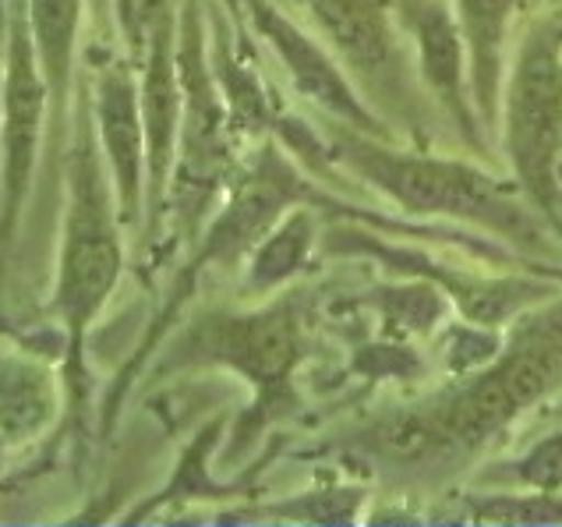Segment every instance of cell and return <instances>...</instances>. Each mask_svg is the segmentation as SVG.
I'll return each instance as SVG.
<instances>
[{
  "instance_id": "cell-12",
  "label": "cell",
  "mask_w": 562,
  "mask_h": 527,
  "mask_svg": "<svg viewBox=\"0 0 562 527\" xmlns=\"http://www.w3.org/2000/svg\"><path fill=\"white\" fill-rule=\"evenodd\" d=\"M181 14V8H178ZM178 14L156 22L146 32V54L138 64L142 121H146V216L149 234L159 227L170 199L173 170L181 149L184 92L178 75Z\"/></svg>"
},
{
  "instance_id": "cell-1",
  "label": "cell",
  "mask_w": 562,
  "mask_h": 527,
  "mask_svg": "<svg viewBox=\"0 0 562 527\" xmlns=\"http://www.w3.org/2000/svg\"><path fill=\"white\" fill-rule=\"evenodd\" d=\"M323 138L336 170L364 181L400 213L468 223L517 251L544 248V216L468 159H449L428 149H396L393 138L368 135L326 117Z\"/></svg>"
},
{
  "instance_id": "cell-9",
  "label": "cell",
  "mask_w": 562,
  "mask_h": 527,
  "mask_svg": "<svg viewBox=\"0 0 562 527\" xmlns=\"http://www.w3.org/2000/svg\"><path fill=\"white\" fill-rule=\"evenodd\" d=\"M4 117H0V245L14 242L50 124V89L29 29V4H4Z\"/></svg>"
},
{
  "instance_id": "cell-15",
  "label": "cell",
  "mask_w": 562,
  "mask_h": 527,
  "mask_svg": "<svg viewBox=\"0 0 562 527\" xmlns=\"http://www.w3.org/2000/svg\"><path fill=\"white\" fill-rule=\"evenodd\" d=\"M57 379L40 358L0 347V446H25L57 422Z\"/></svg>"
},
{
  "instance_id": "cell-8",
  "label": "cell",
  "mask_w": 562,
  "mask_h": 527,
  "mask_svg": "<svg viewBox=\"0 0 562 527\" xmlns=\"http://www.w3.org/2000/svg\"><path fill=\"white\" fill-rule=\"evenodd\" d=\"M178 75L184 92V114L170 199L181 202L188 227H195L213 191L227 181L234 138L231 110L213 75V60H209V29L202 0H184L178 14Z\"/></svg>"
},
{
  "instance_id": "cell-21",
  "label": "cell",
  "mask_w": 562,
  "mask_h": 527,
  "mask_svg": "<svg viewBox=\"0 0 562 527\" xmlns=\"http://www.w3.org/2000/svg\"><path fill=\"white\" fill-rule=\"evenodd\" d=\"M170 14H178V0H138V22H142V32H149L156 22L170 19Z\"/></svg>"
},
{
  "instance_id": "cell-16",
  "label": "cell",
  "mask_w": 562,
  "mask_h": 527,
  "mask_svg": "<svg viewBox=\"0 0 562 527\" xmlns=\"http://www.w3.org/2000/svg\"><path fill=\"white\" fill-rule=\"evenodd\" d=\"M29 4V29L32 46H36L40 68L50 89V124L54 138L64 142V124H68V100L75 82V54L78 32H82L89 0H25Z\"/></svg>"
},
{
  "instance_id": "cell-18",
  "label": "cell",
  "mask_w": 562,
  "mask_h": 527,
  "mask_svg": "<svg viewBox=\"0 0 562 527\" xmlns=\"http://www.w3.org/2000/svg\"><path fill=\"white\" fill-rule=\"evenodd\" d=\"M499 478L527 492H562V428L527 446Z\"/></svg>"
},
{
  "instance_id": "cell-7",
  "label": "cell",
  "mask_w": 562,
  "mask_h": 527,
  "mask_svg": "<svg viewBox=\"0 0 562 527\" xmlns=\"http://www.w3.org/2000/svg\"><path fill=\"white\" fill-rule=\"evenodd\" d=\"M361 96L385 124H404L414 138L431 132V96L417 78L411 36L396 0H297Z\"/></svg>"
},
{
  "instance_id": "cell-11",
  "label": "cell",
  "mask_w": 562,
  "mask_h": 527,
  "mask_svg": "<svg viewBox=\"0 0 562 527\" xmlns=\"http://www.w3.org/2000/svg\"><path fill=\"white\" fill-rule=\"evenodd\" d=\"M396 11L411 36L417 78L431 103L442 110L474 153L485 156L492 146L474 106L468 43H463L453 4L449 0H396Z\"/></svg>"
},
{
  "instance_id": "cell-20",
  "label": "cell",
  "mask_w": 562,
  "mask_h": 527,
  "mask_svg": "<svg viewBox=\"0 0 562 527\" xmlns=\"http://www.w3.org/2000/svg\"><path fill=\"white\" fill-rule=\"evenodd\" d=\"M266 514L304 520V524H355L361 514V492L340 489V492H315V496H297L291 503L269 506Z\"/></svg>"
},
{
  "instance_id": "cell-2",
  "label": "cell",
  "mask_w": 562,
  "mask_h": 527,
  "mask_svg": "<svg viewBox=\"0 0 562 527\" xmlns=\"http://www.w3.org/2000/svg\"><path fill=\"white\" fill-rule=\"evenodd\" d=\"M64 181H68V205H64L54 312L64 326V340H68L64 382L71 390V404H82L89 333L110 305L124 273V220L103 164L100 138H95L89 100L82 103V117L75 127V146L68 149Z\"/></svg>"
},
{
  "instance_id": "cell-4",
  "label": "cell",
  "mask_w": 562,
  "mask_h": 527,
  "mask_svg": "<svg viewBox=\"0 0 562 527\" xmlns=\"http://www.w3.org/2000/svg\"><path fill=\"white\" fill-rule=\"evenodd\" d=\"M326 195L315 184H308V178L297 170V164L280 149L277 138H266L262 149L255 153L251 167L240 170L231 181V195L220 205L216 216L209 220V227L199 237V248L191 255V262L184 266V273L173 283V291L167 298L164 312H159L156 326L146 333V340L135 350V358L127 361V369L121 372V379L110 386L106 404H103V433L114 428V418L121 411V401L127 396V390L135 386V379L142 372V365L156 350L159 337L170 329L173 318L181 315L184 301L195 294V283L205 269L213 266H234L245 262L255 251V245L277 227L280 216L286 210H294L297 202H323Z\"/></svg>"
},
{
  "instance_id": "cell-19",
  "label": "cell",
  "mask_w": 562,
  "mask_h": 527,
  "mask_svg": "<svg viewBox=\"0 0 562 527\" xmlns=\"http://www.w3.org/2000/svg\"><path fill=\"white\" fill-rule=\"evenodd\" d=\"M562 492H499L474 506V520L481 524H559L562 520Z\"/></svg>"
},
{
  "instance_id": "cell-23",
  "label": "cell",
  "mask_w": 562,
  "mask_h": 527,
  "mask_svg": "<svg viewBox=\"0 0 562 527\" xmlns=\"http://www.w3.org/2000/svg\"><path fill=\"white\" fill-rule=\"evenodd\" d=\"M0 117H4V68H0Z\"/></svg>"
},
{
  "instance_id": "cell-17",
  "label": "cell",
  "mask_w": 562,
  "mask_h": 527,
  "mask_svg": "<svg viewBox=\"0 0 562 527\" xmlns=\"http://www.w3.org/2000/svg\"><path fill=\"white\" fill-rule=\"evenodd\" d=\"M329 202V199H326ZM326 202H297L286 210L255 251L245 259V280L240 291L248 298H272L280 287L294 283L308 269L318 245V216L315 210Z\"/></svg>"
},
{
  "instance_id": "cell-3",
  "label": "cell",
  "mask_w": 562,
  "mask_h": 527,
  "mask_svg": "<svg viewBox=\"0 0 562 527\" xmlns=\"http://www.w3.org/2000/svg\"><path fill=\"white\" fill-rule=\"evenodd\" d=\"M308 358V326L301 301L277 298L251 312H205L167 347L153 365V375H170L181 369L216 365L255 390L248 425L237 428V446L259 436L272 418H283L297 407V369Z\"/></svg>"
},
{
  "instance_id": "cell-6",
  "label": "cell",
  "mask_w": 562,
  "mask_h": 527,
  "mask_svg": "<svg viewBox=\"0 0 562 527\" xmlns=\"http://www.w3.org/2000/svg\"><path fill=\"white\" fill-rule=\"evenodd\" d=\"M562 379V305L549 309L538 323H527L509 350L428 404L425 414L446 453H471L552 393Z\"/></svg>"
},
{
  "instance_id": "cell-10",
  "label": "cell",
  "mask_w": 562,
  "mask_h": 527,
  "mask_svg": "<svg viewBox=\"0 0 562 527\" xmlns=\"http://www.w3.org/2000/svg\"><path fill=\"white\" fill-rule=\"evenodd\" d=\"M240 8H245L255 32L269 43V51L277 54L304 103H312L326 121H340L347 127H358V132L396 142V132L375 114L372 103L355 86V78L344 71V64L315 32L301 29L272 0H240Z\"/></svg>"
},
{
  "instance_id": "cell-13",
  "label": "cell",
  "mask_w": 562,
  "mask_h": 527,
  "mask_svg": "<svg viewBox=\"0 0 562 527\" xmlns=\"http://www.w3.org/2000/svg\"><path fill=\"white\" fill-rule=\"evenodd\" d=\"M135 71V60L103 64L92 89L95 138L124 227L146 213V121H142V86Z\"/></svg>"
},
{
  "instance_id": "cell-5",
  "label": "cell",
  "mask_w": 562,
  "mask_h": 527,
  "mask_svg": "<svg viewBox=\"0 0 562 527\" xmlns=\"http://www.w3.org/2000/svg\"><path fill=\"white\" fill-rule=\"evenodd\" d=\"M499 138L520 195L562 234V19L535 22L513 54L503 82Z\"/></svg>"
},
{
  "instance_id": "cell-14",
  "label": "cell",
  "mask_w": 562,
  "mask_h": 527,
  "mask_svg": "<svg viewBox=\"0 0 562 527\" xmlns=\"http://www.w3.org/2000/svg\"><path fill=\"white\" fill-rule=\"evenodd\" d=\"M468 43L471 92L485 135H499L503 82L509 68V25L524 8V0H449Z\"/></svg>"
},
{
  "instance_id": "cell-22",
  "label": "cell",
  "mask_w": 562,
  "mask_h": 527,
  "mask_svg": "<svg viewBox=\"0 0 562 527\" xmlns=\"http://www.w3.org/2000/svg\"><path fill=\"white\" fill-rule=\"evenodd\" d=\"M89 11L95 14V22L106 25V19L114 14V0H89Z\"/></svg>"
},
{
  "instance_id": "cell-24",
  "label": "cell",
  "mask_w": 562,
  "mask_h": 527,
  "mask_svg": "<svg viewBox=\"0 0 562 527\" xmlns=\"http://www.w3.org/2000/svg\"><path fill=\"white\" fill-rule=\"evenodd\" d=\"M559 414H562V411H559Z\"/></svg>"
}]
</instances>
